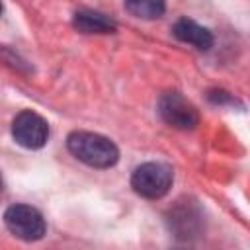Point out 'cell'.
Listing matches in <instances>:
<instances>
[{
  "mask_svg": "<svg viewBox=\"0 0 250 250\" xmlns=\"http://www.w3.org/2000/svg\"><path fill=\"white\" fill-rule=\"evenodd\" d=\"M209 100L213 104H232L234 102L232 96L229 92H225V90H213V92H209Z\"/></svg>",
  "mask_w": 250,
  "mask_h": 250,
  "instance_id": "10",
  "label": "cell"
},
{
  "mask_svg": "<svg viewBox=\"0 0 250 250\" xmlns=\"http://www.w3.org/2000/svg\"><path fill=\"white\" fill-rule=\"evenodd\" d=\"M125 10L141 20H158L166 12V0H123Z\"/></svg>",
  "mask_w": 250,
  "mask_h": 250,
  "instance_id": "9",
  "label": "cell"
},
{
  "mask_svg": "<svg viewBox=\"0 0 250 250\" xmlns=\"http://www.w3.org/2000/svg\"><path fill=\"white\" fill-rule=\"evenodd\" d=\"M72 25L80 33H115L117 29V23L109 16L94 10H78L72 16Z\"/></svg>",
  "mask_w": 250,
  "mask_h": 250,
  "instance_id": "8",
  "label": "cell"
},
{
  "mask_svg": "<svg viewBox=\"0 0 250 250\" xmlns=\"http://www.w3.org/2000/svg\"><path fill=\"white\" fill-rule=\"evenodd\" d=\"M2 191H4V182H2V178H0V195H2Z\"/></svg>",
  "mask_w": 250,
  "mask_h": 250,
  "instance_id": "11",
  "label": "cell"
},
{
  "mask_svg": "<svg viewBox=\"0 0 250 250\" xmlns=\"http://www.w3.org/2000/svg\"><path fill=\"white\" fill-rule=\"evenodd\" d=\"M172 33L178 41L188 43V45L195 47L197 51H209L213 47V41H215L213 33L207 27H203V25H199L193 20H188V18L178 20L172 27Z\"/></svg>",
  "mask_w": 250,
  "mask_h": 250,
  "instance_id": "7",
  "label": "cell"
},
{
  "mask_svg": "<svg viewBox=\"0 0 250 250\" xmlns=\"http://www.w3.org/2000/svg\"><path fill=\"white\" fill-rule=\"evenodd\" d=\"M158 115L166 125L180 131H191L199 123L197 107L178 92H168L158 100Z\"/></svg>",
  "mask_w": 250,
  "mask_h": 250,
  "instance_id": "5",
  "label": "cell"
},
{
  "mask_svg": "<svg viewBox=\"0 0 250 250\" xmlns=\"http://www.w3.org/2000/svg\"><path fill=\"white\" fill-rule=\"evenodd\" d=\"M2 10H4V8H2V2H0V14H2Z\"/></svg>",
  "mask_w": 250,
  "mask_h": 250,
  "instance_id": "12",
  "label": "cell"
},
{
  "mask_svg": "<svg viewBox=\"0 0 250 250\" xmlns=\"http://www.w3.org/2000/svg\"><path fill=\"white\" fill-rule=\"evenodd\" d=\"M12 137L20 146L37 150L45 146L49 139V125L39 113L31 109H23L12 121Z\"/></svg>",
  "mask_w": 250,
  "mask_h": 250,
  "instance_id": "6",
  "label": "cell"
},
{
  "mask_svg": "<svg viewBox=\"0 0 250 250\" xmlns=\"http://www.w3.org/2000/svg\"><path fill=\"white\" fill-rule=\"evenodd\" d=\"M174 182V172L168 164L162 162H145L137 166L131 174V188L137 195L145 199L164 197Z\"/></svg>",
  "mask_w": 250,
  "mask_h": 250,
  "instance_id": "2",
  "label": "cell"
},
{
  "mask_svg": "<svg viewBox=\"0 0 250 250\" xmlns=\"http://www.w3.org/2000/svg\"><path fill=\"white\" fill-rule=\"evenodd\" d=\"M4 225L16 238L25 240V242L41 240L47 232V225H45L43 215L35 207L23 205V203H16V205L6 209Z\"/></svg>",
  "mask_w": 250,
  "mask_h": 250,
  "instance_id": "4",
  "label": "cell"
},
{
  "mask_svg": "<svg viewBox=\"0 0 250 250\" xmlns=\"http://www.w3.org/2000/svg\"><path fill=\"white\" fill-rule=\"evenodd\" d=\"M66 148L74 158L92 168H111L119 160L115 143L92 131H72L66 137Z\"/></svg>",
  "mask_w": 250,
  "mask_h": 250,
  "instance_id": "1",
  "label": "cell"
},
{
  "mask_svg": "<svg viewBox=\"0 0 250 250\" xmlns=\"http://www.w3.org/2000/svg\"><path fill=\"white\" fill-rule=\"evenodd\" d=\"M166 223L170 232L180 240H191L203 234L205 230V219L203 211L197 201L193 199H180L174 207L168 209Z\"/></svg>",
  "mask_w": 250,
  "mask_h": 250,
  "instance_id": "3",
  "label": "cell"
}]
</instances>
